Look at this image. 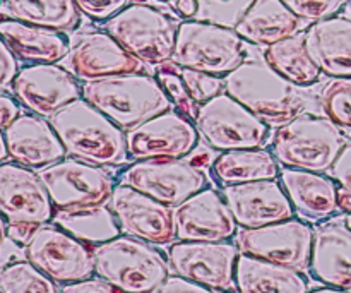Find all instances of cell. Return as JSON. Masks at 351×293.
<instances>
[{
  "mask_svg": "<svg viewBox=\"0 0 351 293\" xmlns=\"http://www.w3.org/2000/svg\"><path fill=\"white\" fill-rule=\"evenodd\" d=\"M151 293H215L211 288L204 287V285H199L195 281L187 280L184 277H168L163 283L158 288H154Z\"/></svg>",
  "mask_w": 351,
  "mask_h": 293,
  "instance_id": "obj_38",
  "label": "cell"
},
{
  "mask_svg": "<svg viewBox=\"0 0 351 293\" xmlns=\"http://www.w3.org/2000/svg\"><path fill=\"white\" fill-rule=\"evenodd\" d=\"M281 2L287 3L288 9L297 14L302 21L315 23V21L335 16L345 0H281Z\"/></svg>",
  "mask_w": 351,
  "mask_h": 293,
  "instance_id": "obj_36",
  "label": "cell"
},
{
  "mask_svg": "<svg viewBox=\"0 0 351 293\" xmlns=\"http://www.w3.org/2000/svg\"><path fill=\"white\" fill-rule=\"evenodd\" d=\"M82 98L125 132L171 108V99L160 81L144 72L84 82Z\"/></svg>",
  "mask_w": 351,
  "mask_h": 293,
  "instance_id": "obj_3",
  "label": "cell"
},
{
  "mask_svg": "<svg viewBox=\"0 0 351 293\" xmlns=\"http://www.w3.org/2000/svg\"><path fill=\"white\" fill-rule=\"evenodd\" d=\"M10 88L19 105L43 119L82 96L77 79L58 64L26 65L19 69Z\"/></svg>",
  "mask_w": 351,
  "mask_h": 293,
  "instance_id": "obj_16",
  "label": "cell"
},
{
  "mask_svg": "<svg viewBox=\"0 0 351 293\" xmlns=\"http://www.w3.org/2000/svg\"><path fill=\"white\" fill-rule=\"evenodd\" d=\"M338 208L351 215V191L341 187V185L338 187Z\"/></svg>",
  "mask_w": 351,
  "mask_h": 293,
  "instance_id": "obj_44",
  "label": "cell"
},
{
  "mask_svg": "<svg viewBox=\"0 0 351 293\" xmlns=\"http://www.w3.org/2000/svg\"><path fill=\"white\" fill-rule=\"evenodd\" d=\"M314 230L300 220H285L261 228H242L237 247L242 254L259 257L304 273L311 268Z\"/></svg>",
  "mask_w": 351,
  "mask_h": 293,
  "instance_id": "obj_12",
  "label": "cell"
},
{
  "mask_svg": "<svg viewBox=\"0 0 351 293\" xmlns=\"http://www.w3.org/2000/svg\"><path fill=\"white\" fill-rule=\"evenodd\" d=\"M177 239L182 242H225L237 233V222L225 198L202 189L173 208Z\"/></svg>",
  "mask_w": 351,
  "mask_h": 293,
  "instance_id": "obj_19",
  "label": "cell"
},
{
  "mask_svg": "<svg viewBox=\"0 0 351 293\" xmlns=\"http://www.w3.org/2000/svg\"><path fill=\"white\" fill-rule=\"evenodd\" d=\"M332 178L338 182V185L351 191V143H346L345 148L339 153L338 160L331 168Z\"/></svg>",
  "mask_w": 351,
  "mask_h": 293,
  "instance_id": "obj_41",
  "label": "cell"
},
{
  "mask_svg": "<svg viewBox=\"0 0 351 293\" xmlns=\"http://www.w3.org/2000/svg\"><path fill=\"white\" fill-rule=\"evenodd\" d=\"M245 54L243 38L235 27L187 19L178 24L171 62L225 78L245 60Z\"/></svg>",
  "mask_w": 351,
  "mask_h": 293,
  "instance_id": "obj_6",
  "label": "cell"
},
{
  "mask_svg": "<svg viewBox=\"0 0 351 293\" xmlns=\"http://www.w3.org/2000/svg\"><path fill=\"white\" fill-rule=\"evenodd\" d=\"M21 115L19 103L9 95L0 93V130H5Z\"/></svg>",
  "mask_w": 351,
  "mask_h": 293,
  "instance_id": "obj_42",
  "label": "cell"
},
{
  "mask_svg": "<svg viewBox=\"0 0 351 293\" xmlns=\"http://www.w3.org/2000/svg\"><path fill=\"white\" fill-rule=\"evenodd\" d=\"M280 180L290 199L293 211L308 222H319L339 211L338 182L317 172L287 168L280 172Z\"/></svg>",
  "mask_w": 351,
  "mask_h": 293,
  "instance_id": "obj_24",
  "label": "cell"
},
{
  "mask_svg": "<svg viewBox=\"0 0 351 293\" xmlns=\"http://www.w3.org/2000/svg\"><path fill=\"white\" fill-rule=\"evenodd\" d=\"M127 153L136 161L178 160L195 150L199 132L191 119L168 110L125 132Z\"/></svg>",
  "mask_w": 351,
  "mask_h": 293,
  "instance_id": "obj_13",
  "label": "cell"
},
{
  "mask_svg": "<svg viewBox=\"0 0 351 293\" xmlns=\"http://www.w3.org/2000/svg\"><path fill=\"white\" fill-rule=\"evenodd\" d=\"M302 19L281 0H252L237 21L235 31L254 45H269L300 33Z\"/></svg>",
  "mask_w": 351,
  "mask_h": 293,
  "instance_id": "obj_26",
  "label": "cell"
},
{
  "mask_svg": "<svg viewBox=\"0 0 351 293\" xmlns=\"http://www.w3.org/2000/svg\"><path fill=\"white\" fill-rule=\"evenodd\" d=\"M346 137L328 117L300 113L273 136V154L287 168L324 172L331 170L345 148Z\"/></svg>",
  "mask_w": 351,
  "mask_h": 293,
  "instance_id": "obj_4",
  "label": "cell"
},
{
  "mask_svg": "<svg viewBox=\"0 0 351 293\" xmlns=\"http://www.w3.org/2000/svg\"><path fill=\"white\" fill-rule=\"evenodd\" d=\"M168 259L178 277L211 290L237 288L235 268L239 247L226 242H177L168 250Z\"/></svg>",
  "mask_w": 351,
  "mask_h": 293,
  "instance_id": "obj_17",
  "label": "cell"
},
{
  "mask_svg": "<svg viewBox=\"0 0 351 293\" xmlns=\"http://www.w3.org/2000/svg\"><path fill=\"white\" fill-rule=\"evenodd\" d=\"M307 50L322 74L351 78V17L329 16L305 31Z\"/></svg>",
  "mask_w": 351,
  "mask_h": 293,
  "instance_id": "obj_23",
  "label": "cell"
},
{
  "mask_svg": "<svg viewBox=\"0 0 351 293\" xmlns=\"http://www.w3.org/2000/svg\"><path fill=\"white\" fill-rule=\"evenodd\" d=\"M311 271L328 287L351 290V230L345 222H329L314 230Z\"/></svg>",
  "mask_w": 351,
  "mask_h": 293,
  "instance_id": "obj_22",
  "label": "cell"
},
{
  "mask_svg": "<svg viewBox=\"0 0 351 293\" xmlns=\"http://www.w3.org/2000/svg\"><path fill=\"white\" fill-rule=\"evenodd\" d=\"M178 72H180L184 84L187 88L189 95L192 96L199 106L208 103L215 96L225 93V78L215 74H208V72L194 71V69H185L178 65Z\"/></svg>",
  "mask_w": 351,
  "mask_h": 293,
  "instance_id": "obj_35",
  "label": "cell"
},
{
  "mask_svg": "<svg viewBox=\"0 0 351 293\" xmlns=\"http://www.w3.org/2000/svg\"><path fill=\"white\" fill-rule=\"evenodd\" d=\"M7 156H9V151H7L5 136H3V130H0V163H3Z\"/></svg>",
  "mask_w": 351,
  "mask_h": 293,
  "instance_id": "obj_45",
  "label": "cell"
},
{
  "mask_svg": "<svg viewBox=\"0 0 351 293\" xmlns=\"http://www.w3.org/2000/svg\"><path fill=\"white\" fill-rule=\"evenodd\" d=\"M95 273L122 293H151L168 277L165 257L134 237H117L93 249Z\"/></svg>",
  "mask_w": 351,
  "mask_h": 293,
  "instance_id": "obj_5",
  "label": "cell"
},
{
  "mask_svg": "<svg viewBox=\"0 0 351 293\" xmlns=\"http://www.w3.org/2000/svg\"><path fill=\"white\" fill-rule=\"evenodd\" d=\"M0 36L17 58L31 64H57L71 50L67 36L62 31L34 26L16 17L0 19Z\"/></svg>",
  "mask_w": 351,
  "mask_h": 293,
  "instance_id": "obj_25",
  "label": "cell"
},
{
  "mask_svg": "<svg viewBox=\"0 0 351 293\" xmlns=\"http://www.w3.org/2000/svg\"><path fill=\"white\" fill-rule=\"evenodd\" d=\"M264 60L297 86L314 84L322 74L321 69L308 54L305 33H297L269 45L264 51Z\"/></svg>",
  "mask_w": 351,
  "mask_h": 293,
  "instance_id": "obj_29",
  "label": "cell"
},
{
  "mask_svg": "<svg viewBox=\"0 0 351 293\" xmlns=\"http://www.w3.org/2000/svg\"><path fill=\"white\" fill-rule=\"evenodd\" d=\"M348 5H350V7H351V0H348Z\"/></svg>",
  "mask_w": 351,
  "mask_h": 293,
  "instance_id": "obj_49",
  "label": "cell"
},
{
  "mask_svg": "<svg viewBox=\"0 0 351 293\" xmlns=\"http://www.w3.org/2000/svg\"><path fill=\"white\" fill-rule=\"evenodd\" d=\"M110 209L125 235L151 246H170L177 239L173 208L127 185H115Z\"/></svg>",
  "mask_w": 351,
  "mask_h": 293,
  "instance_id": "obj_15",
  "label": "cell"
},
{
  "mask_svg": "<svg viewBox=\"0 0 351 293\" xmlns=\"http://www.w3.org/2000/svg\"><path fill=\"white\" fill-rule=\"evenodd\" d=\"M19 72L17 67V57L12 54L9 45L0 36V89L12 84L14 78Z\"/></svg>",
  "mask_w": 351,
  "mask_h": 293,
  "instance_id": "obj_40",
  "label": "cell"
},
{
  "mask_svg": "<svg viewBox=\"0 0 351 293\" xmlns=\"http://www.w3.org/2000/svg\"><path fill=\"white\" fill-rule=\"evenodd\" d=\"M79 12L95 21H108L120 10L130 5V0H74Z\"/></svg>",
  "mask_w": 351,
  "mask_h": 293,
  "instance_id": "obj_37",
  "label": "cell"
},
{
  "mask_svg": "<svg viewBox=\"0 0 351 293\" xmlns=\"http://www.w3.org/2000/svg\"><path fill=\"white\" fill-rule=\"evenodd\" d=\"M55 208L43 182L31 168L0 163V215L9 226L40 228L53 220Z\"/></svg>",
  "mask_w": 351,
  "mask_h": 293,
  "instance_id": "obj_14",
  "label": "cell"
},
{
  "mask_svg": "<svg viewBox=\"0 0 351 293\" xmlns=\"http://www.w3.org/2000/svg\"><path fill=\"white\" fill-rule=\"evenodd\" d=\"M156 79L163 86V89L167 91L171 103H175L178 112L184 117H187V119H191L192 122H195L199 113V105L189 95L187 88L184 84V79H182L180 72H178V65L171 60L163 64L158 69Z\"/></svg>",
  "mask_w": 351,
  "mask_h": 293,
  "instance_id": "obj_34",
  "label": "cell"
},
{
  "mask_svg": "<svg viewBox=\"0 0 351 293\" xmlns=\"http://www.w3.org/2000/svg\"><path fill=\"white\" fill-rule=\"evenodd\" d=\"M120 185H127L170 208H177L208 185V177L197 165L178 160L136 161L120 174Z\"/></svg>",
  "mask_w": 351,
  "mask_h": 293,
  "instance_id": "obj_10",
  "label": "cell"
},
{
  "mask_svg": "<svg viewBox=\"0 0 351 293\" xmlns=\"http://www.w3.org/2000/svg\"><path fill=\"white\" fill-rule=\"evenodd\" d=\"M16 19L34 26L69 31L77 26L79 9L74 0H5Z\"/></svg>",
  "mask_w": 351,
  "mask_h": 293,
  "instance_id": "obj_31",
  "label": "cell"
},
{
  "mask_svg": "<svg viewBox=\"0 0 351 293\" xmlns=\"http://www.w3.org/2000/svg\"><path fill=\"white\" fill-rule=\"evenodd\" d=\"M48 122L72 158L96 167H117L129 158L125 130L84 98L65 105Z\"/></svg>",
  "mask_w": 351,
  "mask_h": 293,
  "instance_id": "obj_1",
  "label": "cell"
},
{
  "mask_svg": "<svg viewBox=\"0 0 351 293\" xmlns=\"http://www.w3.org/2000/svg\"><path fill=\"white\" fill-rule=\"evenodd\" d=\"M31 264L55 283H74L95 273V254L82 240L53 226H40L24 246Z\"/></svg>",
  "mask_w": 351,
  "mask_h": 293,
  "instance_id": "obj_11",
  "label": "cell"
},
{
  "mask_svg": "<svg viewBox=\"0 0 351 293\" xmlns=\"http://www.w3.org/2000/svg\"><path fill=\"white\" fill-rule=\"evenodd\" d=\"M58 293H122L103 278H86V280L67 283L58 288Z\"/></svg>",
  "mask_w": 351,
  "mask_h": 293,
  "instance_id": "obj_39",
  "label": "cell"
},
{
  "mask_svg": "<svg viewBox=\"0 0 351 293\" xmlns=\"http://www.w3.org/2000/svg\"><path fill=\"white\" fill-rule=\"evenodd\" d=\"M7 235H9V225H7L5 218H3V216L0 215V246H2V244L5 242Z\"/></svg>",
  "mask_w": 351,
  "mask_h": 293,
  "instance_id": "obj_46",
  "label": "cell"
},
{
  "mask_svg": "<svg viewBox=\"0 0 351 293\" xmlns=\"http://www.w3.org/2000/svg\"><path fill=\"white\" fill-rule=\"evenodd\" d=\"M345 223H346V225H348V228L351 230V215H346V218H345Z\"/></svg>",
  "mask_w": 351,
  "mask_h": 293,
  "instance_id": "obj_48",
  "label": "cell"
},
{
  "mask_svg": "<svg viewBox=\"0 0 351 293\" xmlns=\"http://www.w3.org/2000/svg\"><path fill=\"white\" fill-rule=\"evenodd\" d=\"M321 106L329 120L351 132V78H332L321 91Z\"/></svg>",
  "mask_w": 351,
  "mask_h": 293,
  "instance_id": "obj_33",
  "label": "cell"
},
{
  "mask_svg": "<svg viewBox=\"0 0 351 293\" xmlns=\"http://www.w3.org/2000/svg\"><path fill=\"white\" fill-rule=\"evenodd\" d=\"M144 65L143 60L125 50L108 31L81 34L65 57V69L84 82L110 75L144 72Z\"/></svg>",
  "mask_w": 351,
  "mask_h": 293,
  "instance_id": "obj_18",
  "label": "cell"
},
{
  "mask_svg": "<svg viewBox=\"0 0 351 293\" xmlns=\"http://www.w3.org/2000/svg\"><path fill=\"white\" fill-rule=\"evenodd\" d=\"M106 31L134 57L163 65L173 57L177 23L158 7L130 3L105 23Z\"/></svg>",
  "mask_w": 351,
  "mask_h": 293,
  "instance_id": "obj_7",
  "label": "cell"
},
{
  "mask_svg": "<svg viewBox=\"0 0 351 293\" xmlns=\"http://www.w3.org/2000/svg\"><path fill=\"white\" fill-rule=\"evenodd\" d=\"M53 222L84 244H105L120 235V225L110 206L84 209H55Z\"/></svg>",
  "mask_w": 351,
  "mask_h": 293,
  "instance_id": "obj_30",
  "label": "cell"
},
{
  "mask_svg": "<svg viewBox=\"0 0 351 293\" xmlns=\"http://www.w3.org/2000/svg\"><path fill=\"white\" fill-rule=\"evenodd\" d=\"M0 290L3 293H58L55 281L29 261H17L2 268Z\"/></svg>",
  "mask_w": 351,
  "mask_h": 293,
  "instance_id": "obj_32",
  "label": "cell"
},
{
  "mask_svg": "<svg viewBox=\"0 0 351 293\" xmlns=\"http://www.w3.org/2000/svg\"><path fill=\"white\" fill-rule=\"evenodd\" d=\"M223 198L242 228H261L293 218V206L276 178L226 185Z\"/></svg>",
  "mask_w": 351,
  "mask_h": 293,
  "instance_id": "obj_20",
  "label": "cell"
},
{
  "mask_svg": "<svg viewBox=\"0 0 351 293\" xmlns=\"http://www.w3.org/2000/svg\"><path fill=\"white\" fill-rule=\"evenodd\" d=\"M308 293H350V292H348V290H339V288L328 287V288H319V290L308 292Z\"/></svg>",
  "mask_w": 351,
  "mask_h": 293,
  "instance_id": "obj_47",
  "label": "cell"
},
{
  "mask_svg": "<svg viewBox=\"0 0 351 293\" xmlns=\"http://www.w3.org/2000/svg\"><path fill=\"white\" fill-rule=\"evenodd\" d=\"M0 293H3V292H2V290H0Z\"/></svg>",
  "mask_w": 351,
  "mask_h": 293,
  "instance_id": "obj_50",
  "label": "cell"
},
{
  "mask_svg": "<svg viewBox=\"0 0 351 293\" xmlns=\"http://www.w3.org/2000/svg\"><path fill=\"white\" fill-rule=\"evenodd\" d=\"M240 293H307V280L300 271L259 257L240 254L235 268Z\"/></svg>",
  "mask_w": 351,
  "mask_h": 293,
  "instance_id": "obj_27",
  "label": "cell"
},
{
  "mask_svg": "<svg viewBox=\"0 0 351 293\" xmlns=\"http://www.w3.org/2000/svg\"><path fill=\"white\" fill-rule=\"evenodd\" d=\"M213 172L221 185H237L245 182L271 180L280 175L278 160L273 153L254 148V150L223 151L213 161Z\"/></svg>",
  "mask_w": 351,
  "mask_h": 293,
  "instance_id": "obj_28",
  "label": "cell"
},
{
  "mask_svg": "<svg viewBox=\"0 0 351 293\" xmlns=\"http://www.w3.org/2000/svg\"><path fill=\"white\" fill-rule=\"evenodd\" d=\"M225 91L269 127L285 126L307 106L298 86L266 60H243L225 75Z\"/></svg>",
  "mask_w": 351,
  "mask_h": 293,
  "instance_id": "obj_2",
  "label": "cell"
},
{
  "mask_svg": "<svg viewBox=\"0 0 351 293\" xmlns=\"http://www.w3.org/2000/svg\"><path fill=\"white\" fill-rule=\"evenodd\" d=\"M194 124L199 136L219 151L263 148L269 137V126L226 91L199 106Z\"/></svg>",
  "mask_w": 351,
  "mask_h": 293,
  "instance_id": "obj_8",
  "label": "cell"
},
{
  "mask_svg": "<svg viewBox=\"0 0 351 293\" xmlns=\"http://www.w3.org/2000/svg\"><path fill=\"white\" fill-rule=\"evenodd\" d=\"M175 9L182 17L192 19L199 10V0H175Z\"/></svg>",
  "mask_w": 351,
  "mask_h": 293,
  "instance_id": "obj_43",
  "label": "cell"
},
{
  "mask_svg": "<svg viewBox=\"0 0 351 293\" xmlns=\"http://www.w3.org/2000/svg\"><path fill=\"white\" fill-rule=\"evenodd\" d=\"M3 136L9 156L23 167L40 170L67 154L50 122L34 113H21L3 130Z\"/></svg>",
  "mask_w": 351,
  "mask_h": 293,
  "instance_id": "obj_21",
  "label": "cell"
},
{
  "mask_svg": "<svg viewBox=\"0 0 351 293\" xmlns=\"http://www.w3.org/2000/svg\"><path fill=\"white\" fill-rule=\"evenodd\" d=\"M55 209H84L105 206L113 194L112 177L103 168L77 158L64 160L36 172Z\"/></svg>",
  "mask_w": 351,
  "mask_h": 293,
  "instance_id": "obj_9",
  "label": "cell"
}]
</instances>
